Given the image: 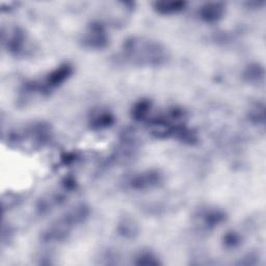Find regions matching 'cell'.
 <instances>
[{
	"label": "cell",
	"mask_w": 266,
	"mask_h": 266,
	"mask_svg": "<svg viewBox=\"0 0 266 266\" xmlns=\"http://www.w3.org/2000/svg\"><path fill=\"white\" fill-rule=\"evenodd\" d=\"M114 122V118L109 115V114H99L97 115L95 118L93 119V124L94 126H96L98 128H102V127H107L109 125L113 124Z\"/></svg>",
	"instance_id": "5"
},
{
	"label": "cell",
	"mask_w": 266,
	"mask_h": 266,
	"mask_svg": "<svg viewBox=\"0 0 266 266\" xmlns=\"http://www.w3.org/2000/svg\"><path fill=\"white\" fill-rule=\"evenodd\" d=\"M84 44L90 48H103L107 44V36L104 29L99 25L92 26L91 30L85 35Z\"/></svg>",
	"instance_id": "4"
},
{
	"label": "cell",
	"mask_w": 266,
	"mask_h": 266,
	"mask_svg": "<svg viewBox=\"0 0 266 266\" xmlns=\"http://www.w3.org/2000/svg\"><path fill=\"white\" fill-rule=\"evenodd\" d=\"M161 182V176L157 171L149 170L147 173H142L134 176L130 180V186L134 190H147L157 186Z\"/></svg>",
	"instance_id": "3"
},
{
	"label": "cell",
	"mask_w": 266,
	"mask_h": 266,
	"mask_svg": "<svg viewBox=\"0 0 266 266\" xmlns=\"http://www.w3.org/2000/svg\"><path fill=\"white\" fill-rule=\"evenodd\" d=\"M123 51L127 60L139 66H160L167 59L161 44L144 38H130L124 43Z\"/></svg>",
	"instance_id": "1"
},
{
	"label": "cell",
	"mask_w": 266,
	"mask_h": 266,
	"mask_svg": "<svg viewBox=\"0 0 266 266\" xmlns=\"http://www.w3.org/2000/svg\"><path fill=\"white\" fill-rule=\"evenodd\" d=\"M225 243L229 247H235L239 243V237L235 233H230L225 238Z\"/></svg>",
	"instance_id": "8"
},
{
	"label": "cell",
	"mask_w": 266,
	"mask_h": 266,
	"mask_svg": "<svg viewBox=\"0 0 266 266\" xmlns=\"http://www.w3.org/2000/svg\"><path fill=\"white\" fill-rule=\"evenodd\" d=\"M137 261L135 264L137 265H157L159 264L158 259L156 258L152 253H143L136 258Z\"/></svg>",
	"instance_id": "6"
},
{
	"label": "cell",
	"mask_w": 266,
	"mask_h": 266,
	"mask_svg": "<svg viewBox=\"0 0 266 266\" xmlns=\"http://www.w3.org/2000/svg\"><path fill=\"white\" fill-rule=\"evenodd\" d=\"M149 108H150V102L149 101H142V102L137 103L135 105V107L133 108V114H134L135 118H138V119L145 118L149 112Z\"/></svg>",
	"instance_id": "7"
},
{
	"label": "cell",
	"mask_w": 266,
	"mask_h": 266,
	"mask_svg": "<svg viewBox=\"0 0 266 266\" xmlns=\"http://www.w3.org/2000/svg\"><path fill=\"white\" fill-rule=\"evenodd\" d=\"M88 215V208L81 204L73 207L64 216L52 224L43 234L45 242H58L65 240L71 230L78 224H81Z\"/></svg>",
	"instance_id": "2"
}]
</instances>
